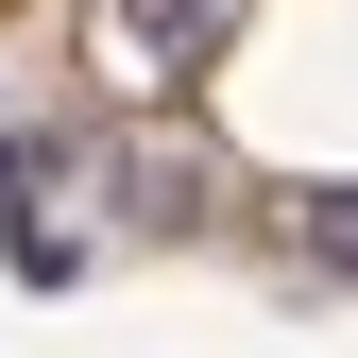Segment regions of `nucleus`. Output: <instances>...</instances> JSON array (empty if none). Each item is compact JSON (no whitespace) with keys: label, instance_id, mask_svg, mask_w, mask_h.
<instances>
[{"label":"nucleus","instance_id":"f03ea898","mask_svg":"<svg viewBox=\"0 0 358 358\" xmlns=\"http://www.w3.org/2000/svg\"><path fill=\"white\" fill-rule=\"evenodd\" d=\"M307 256H324V273H358V188H341V205H307Z\"/></svg>","mask_w":358,"mask_h":358},{"label":"nucleus","instance_id":"7ed1b4c3","mask_svg":"<svg viewBox=\"0 0 358 358\" xmlns=\"http://www.w3.org/2000/svg\"><path fill=\"white\" fill-rule=\"evenodd\" d=\"M0 171H17V120H0Z\"/></svg>","mask_w":358,"mask_h":358},{"label":"nucleus","instance_id":"f257e3e1","mask_svg":"<svg viewBox=\"0 0 358 358\" xmlns=\"http://www.w3.org/2000/svg\"><path fill=\"white\" fill-rule=\"evenodd\" d=\"M222 17H239V0H85V52H103V85L137 103V85H188L222 52Z\"/></svg>","mask_w":358,"mask_h":358}]
</instances>
